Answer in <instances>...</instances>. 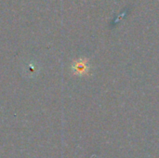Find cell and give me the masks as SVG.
<instances>
[{
	"instance_id": "6da1fadb",
	"label": "cell",
	"mask_w": 159,
	"mask_h": 158,
	"mask_svg": "<svg viewBox=\"0 0 159 158\" xmlns=\"http://www.w3.org/2000/svg\"><path fill=\"white\" fill-rule=\"evenodd\" d=\"M73 69L75 70V72L78 74H85L89 67H88V64H87V61H78L75 63Z\"/></svg>"
}]
</instances>
